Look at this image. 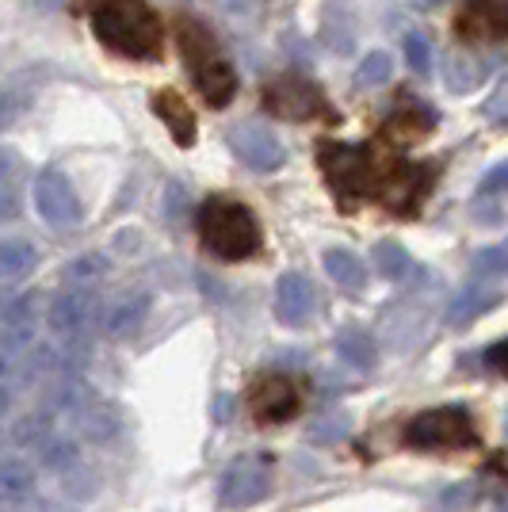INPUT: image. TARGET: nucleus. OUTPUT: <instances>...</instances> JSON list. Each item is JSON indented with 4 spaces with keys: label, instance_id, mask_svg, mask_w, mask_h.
<instances>
[{
    "label": "nucleus",
    "instance_id": "1",
    "mask_svg": "<svg viewBox=\"0 0 508 512\" xmlns=\"http://www.w3.org/2000/svg\"><path fill=\"white\" fill-rule=\"evenodd\" d=\"M92 31L107 50L134 58V62L157 58L165 46V27L146 0H96Z\"/></svg>",
    "mask_w": 508,
    "mask_h": 512
},
{
    "label": "nucleus",
    "instance_id": "2",
    "mask_svg": "<svg viewBox=\"0 0 508 512\" xmlns=\"http://www.w3.org/2000/svg\"><path fill=\"white\" fill-rule=\"evenodd\" d=\"M176 31H180V54L188 62V73L199 88V96L211 107H226L237 92V73L226 62L222 46L214 43V35H207V27L195 20H180Z\"/></svg>",
    "mask_w": 508,
    "mask_h": 512
},
{
    "label": "nucleus",
    "instance_id": "3",
    "mask_svg": "<svg viewBox=\"0 0 508 512\" xmlns=\"http://www.w3.org/2000/svg\"><path fill=\"white\" fill-rule=\"evenodd\" d=\"M199 234L218 260H249L260 249L253 211L233 199H207V207L199 211Z\"/></svg>",
    "mask_w": 508,
    "mask_h": 512
},
{
    "label": "nucleus",
    "instance_id": "4",
    "mask_svg": "<svg viewBox=\"0 0 508 512\" xmlns=\"http://www.w3.org/2000/svg\"><path fill=\"white\" fill-rule=\"evenodd\" d=\"M318 165L325 180L333 184V192L348 203V199H363L375 192V169L379 157L363 146H340V142H321L318 146Z\"/></svg>",
    "mask_w": 508,
    "mask_h": 512
},
{
    "label": "nucleus",
    "instance_id": "5",
    "mask_svg": "<svg viewBox=\"0 0 508 512\" xmlns=\"http://www.w3.org/2000/svg\"><path fill=\"white\" fill-rule=\"evenodd\" d=\"M405 444L417 451H459V448H474L478 444V432H474V421H470L466 409L440 406L409 421Z\"/></svg>",
    "mask_w": 508,
    "mask_h": 512
},
{
    "label": "nucleus",
    "instance_id": "6",
    "mask_svg": "<svg viewBox=\"0 0 508 512\" xmlns=\"http://www.w3.org/2000/svg\"><path fill=\"white\" fill-rule=\"evenodd\" d=\"M100 299H96V291H88V287H69L62 295H54L50 302V310H46V325H50V333L65 344H81L100 325Z\"/></svg>",
    "mask_w": 508,
    "mask_h": 512
},
{
    "label": "nucleus",
    "instance_id": "7",
    "mask_svg": "<svg viewBox=\"0 0 508 512\" xmlns=\"http://www.w3.org/2000/svg\"><path fill=\"white\" fill-rule=\"evenodd\" d=\"M268 490H272V459L268 455H241L222 474L218 497L226 509H253L268 497Z\"/></svg>",
    "mask_w": 508,
    "mask_h": 512
},
{
    "label": "nucleus",
    "instance_id": "8",
    "mask_svg": "<svg viewBox=\"0 0 508 512\" xmlns=\"http://www.w3.org/2000/svg\"><path fill=\"white\" fill-rule=\"evenodd\" d=\"M264 107L276 119H291V123H306V119H333V107L318 92V85L302 81V77H279L264 88Z\"/></svg>",
    "mask_w": 508,
    "mask_h": 512
},
{
    "label": "nucleus",
    "instance_id": "9",
    "mask_svg": "<svg viewBox=\"0 0 508 512\" xmlns=\"http://www.w3.org/2000/svg\"><path fill=\"white\" fill-rule=\"evenodd\" d=\"M375 195L390 211L409 214L424 199V172L405 165L402 157L386 153V157H379V169H375Z\"/></svg>",
    "mask_w": 508,
    "mask_h": 512
},
{
    "label": "nucleus",
    "instance_id": "10",
    "mask_svg": "<svg viewBox=\"0 0 508 512\" xmlns=\"http://www.w3.org/2000/svg\"><path fill=\"white\" fill-rule=\"evenodd\" d=\"M226 142H230V150L237 153V161L249 165L253 172H276L279 165L287 161L283 142H279L264 123H253V119H249V123H237V127L226 134Z\"/></svg>",
    "mask_w": 508,
    "mask_h": 512
},
{
    "label": "nucleus",
    "instance_id": "11",
    "mask_svg": "<svg viewBox=\"0 0 508 512\" xmlns=\"http://www.w3.org/2000/svg\"><path fill=\"white\" fill-rule=\"evenodd\" d=\"M35 207L54 230H73L81 222V199L73 192V184L65 180V172L46 169L35 184Z\"/></svg>",
    "mask_w": 508,
    "mask_h": 512
},
{
    "label": "nucleus",
    "instance_id": "12",
    "mask_svg": "<svg viewBox=\"0 0 508 512\" xmlns=\"http://www.w3.org/2000/svg\"><path fill=\"white\" fill-rule=\"evenodd\" d=\"M249 409L260 425H283L298 413V386L287 375H264L249 394Z\"/></svg>",
    "mask_w": 508,
    "mask_h": 512
},
{
    "label": "nucleus",
    "instance_id": "13",
    "mask_svg": "<svg viewBox=\"0 0 508 512\" xmlns=\"http://www.w3.org/2000/svg\"><path fill=\"white\" fill-rule=\"evenodd\" d=\"M314 306H318V295H314V283L302 272H287L279 276L276 283V318L287 325V329H302L306 321L314 318Z\"/></svg>",
    "mask_w": 508,
    "mask_h": 512
},
{
    "label": "nucleus",
    "instance_id": "14",
    "mask_svg": "<svg viewBox=\"0 0 508 512\" xmlns=\"http://www.w3.org/2000/svg\"><path fill=\"white\" fill-rule=\"evenodd\" d=\"M455 27L463 39H501L508 27L505 0H466Z\"/></svg>",
    "mask_w": 508,
    "mask_h": 512
},
{
    "label": "nucleus",
    "instance_id": "15",
    "mask_svg": "<svg viewBox=\"0 0 508 512\" xmlns=\"http://www.w3.org/2000/svg\"><path fill=\"white\" fill-rule=\"evenodd\" d=\"M493 302H497V287H489L486 279H474L470 287H463V291L451 299V306H447V321H451L455 329H463V325H470L478 314H486Z\"/></svg>",
    "mask_w": 508,
    "mask_h": 512
},
{
    "label": "nucleus",
    "instance_id": "16",
    "mask_svg": "<svg viewBox=\"0 0 508 512\" xmlns=\"http://www.w3.org/2000/svg\"><path fill=\"white\" fill-rule=\"evenodd\" d=\"M153 111L165 119V127H169V134L180 146H191V142H195V115H191V107L184 104V96H176L172 88H165V92H157Z\"/></svg>",
    "mask_w": 508,
    "mask_h": 512
},
{
    "label": "nucleus",
    "instance_id": "17",
    "mask_svg": "<svg viewBox=\"0 0 508 512\" xmlns=\"http://www.w3.org/2000/svg\"><path fill=\"white\" fill-rule=\"evenodd\" d=\"M146 314H149L146 291H134V295H127V299H119L111 310H107V318H104L107 337H130V333L142 325Z\"/></svg>",
    "mask_w": 508,
    "mask_h": 512
},
{
    "label": "nucleus",
    "instance_id": "18",
    "mask_svg": "<svg viewBox=\"0 0 508 512\" xmlns=\"http://www.w3.org/2000/svg\"><path fill=\"white\" fill-rule=\"evenodd\" d=\"M35 467L27 459H0V501L23 505L35 493Z\"/></svg>",
    "mask_w": 508,
    "mask_h": 512
},
{
    "label": "nucleus",
    "instance_id": "19",
    "mask_svg": "<svg viewBox=\"0 0 508 512\" xmlns=\"http://www.w3.org/2000/svg\"><path fill=\"white\" fill-rule=\"evenodd\" d=\"M486 77V62L474 58L470 50H451L444 62V81L451 92H474Z\"/></svg>",
    "mask_w": 508,
    "mask_h": 512
},
{
    "label": "nucleus",
    "instance_id": "20",
    "mask_svg": "<svg viewBox=\"0 0 508 512\" xmlns=\"http://www.w3.org/2000/svg\"><path fill=\"white\" fill-rule=\"evenodd\" d=\"M321 264H325V272H329V279H333L337 287H344V291H363L367 272H363V264L356 253H348V249H325Z\"/></svg>",
    "mask_w": 508,
    "mask_h": 512
},
{
    "label": "nucleus",
    "instance_id": "21",
    "mask_svg": "<svg viewBox=\"0 0 508 512\" xmlns=\"http://www.w3.org/2000/svg\"><path fill=\"white\" fill-rule=\"evenodd\" d=\"M39 268V249L23 237L0 241V276L4 279H23Z\"/></svg>",
    "mask_w": 508,
    "mask_h": 512
},
{
    "label": "nucleus",
    "instance_id": "22",
    "mask_svg": "<svg viewBox=\"0 0 508 512\" xmlns=\"http://www.w3.org/2000/svg\"><path fill=\"white\" fill-rule=\"evenodd\" d=\"M39 455H43L46 467L58 470V474H69L73 467H81V448H77V440H73V436H65V432H54V428L43 436Z\"/></svg>",
    "mask_w": 508,
    "mask_h": 512
},
{
    "label": "nucleus",
    "instance_id": "23",
    "mask_svg": "<svg viewBox=\"0 0 508 512\" xmlns=\"http://www.w3.org/2000/svg\"><path fill=\"white\" fill-rule=\"evenodd\" d=\"M424 134H432V115L428 111H402L386 119V138L394 142H417Z\"/></svg>",
    "mask_w": 508,
    "mask_h": 512
},
{
    "label": "nucleus",
    "instance_id": "24",
    "mask_svg": "<svg viewBox=\"0 0 508 512\" xmlns=\"http://www.w3.org/2000/svg\"><path fill=\"white\" fill-rule=\"evenodd\" d=\"M337 352L352 363V367H371L375 356H379V352H375V341H371L367 333H360V329H344L337 337Z\"/></svg>",
    "mask_w": 508,
    "mask_h": 512
},
{
    "label": "nucleus",
    "instance_id": "25",
    "mask_svg": "<svg viewBox=\"0 0 508 512\" xmlns=\"http://www.w3.org/2000/svg\"><path fill=\"white\" fill-rule=\"evenodd\" d=\"M375 268L386 279H402L413 268V256L405 253V245H398V241H379L375 245Z\"/></svg>",
    "mask_w": 508,
    "mask_h": 512
},
{
    "label": "nucleus",
    "instance_id": "26",
    "mask_svg": "<svg viewBox=\"0 0 508 512\" xmlns=\"http://www.w3.org/2000/svg\"><path fill=\"white\" fill-rule=\"evenodd\" d=\"M100 276H107V256L104 253H85L77 256L69 268H65V279L73 287H85V283H96Z\"/></svg>",
    "mask_w": 508,
    "mask_h": 512
},
{
    "label": "nucleus",
    "instance_id": "27",
    "mask_svg": "<svg viewBox=\"0 0 508 512\" xmlns=\"http://www.w3.org/2000/svg\"><path fill=\"white\" fill-rule=\"evenodd\" d=\"M390 73H394V62H390V54L375 50V54H367V58L360 62V69H356V85H363V88L386 85V81H390Z\"/></svg>",
    "mask_w": 508,
    "mask_h": 512
},
{
    "label": "nucleus",
    "instance_id": "28",
    "mask_svg": "<svg viewBox=\"0 0 508 512\" xmlns=\"http://www.w3.org/2000/svg\"><path fill=\"white\" fill-rule=\"evenodd\" d=\"M405 62H409L413 73H421V77L432 73V43L424 39L421 31H409L405 35Z\"/></svg>",
    "mask_w": 508,
    "mask_h": 512
},
{
    "label": "nucleus",
    "instance_id": "29",
    "mask_svg": "<svg viewBox=\"0 0 508 512\" xmlns=\"http://www.w3.org/2000/svg\"><path fill=\"white\" fill-rule=\"evenodd\" d=\"M474 279H486V283H497V279L505 276V249L501 245H489L482 253L474 256Z\"/></svg>",
    "mask_w": 508,
    "mask_h": 512
},
{
    "label": "nucleus",
    "instance_id": "30",
    "mask_svg": "<svg viewBox=\"0 0 508 512\" xmlns=\"http://www.w3.org/2000/svg\"><path fill=\"white\" fill-rule=\"evenodd\" d=\"M16 115H20V96L0 88V130L12 127V119H16Z\"/></svg>",
    "mask_w": 508,
    "mask_h": 512
},
{
    "label": "nucleus",
    "instance_id": "31",
    "mask_svg": "<svg viewBox=\"0 0 508 512\" xmlns=\"http://www.w3.org/2000/svg\"><path fill=\"white\" fill-rule=\"evenodd\" d=\"M505 176H508V169L505 165H493V169H489V176L486 180H482V199H486V195H501L505 192Z\"/></svg>",
    "mask_w": 508,
    "mask_h": 512
},
{
    "label": "nucleus",
    "instance_id": "32",
    "mask_svg": "<svg viewBox=\"0 0 508 512\" xmlns=\"http://www.w3.org/2000/svg\"><path fill=\"white\" fill-rule=\"evenodd\" d=\"M16 169H20V153L8 150V146H0V184H4Z\"/></svg>",
    "mask_w": 508,
    "mask_h": 512
},
{
    "label": "nucleus",
    "instance_id": "33",
    "mask_svg": "<svg viewBox=\"0 0 508 512\" xmlns=\"http://www.w3.org/2000/svg\"><path fill=\"white\" fill-rule=\"evenodd\" d=\"M16 214H20V203H16V195L0 192V222H12Z\"/></svg>",
    "mask_w": 508,
    "mask_h": 512
},
{
    "label": "nucleus",
    "instance_id": "34",
    "mask_svg": "<svg viewBox=\"0 0 508 512\" xmlns=\"http://www.w3.org/2000/svg\"><path fill=\"white\" fill-rule=\"evenodd\" d=\"M486 360H489V367H493V371L501 375V371H505V341H497V344H493V348H489V352H486Z\"/></svg>",
    "mask_w": 508,
    "mask_h": 512
},
{
    "label": "nucleus",
    "instance_id": "35",
    "mask_svg": "<svg viewBox=\"0 0 508 512\" xmlns=\"http://www.w3.org/2000/svg\"><path fill=\"white\" fill-rule=\"evenodd\" d=\"M505 88H501V92H497V100H493V104H489V115H493V119H497V123H505Z\"/></svg>",
    "mask_w": 508,
    "mask_h": 512
},
{
    "label": "nucleus",
    "instance_id": "36",
    "mask_svg": "<svg viewBox=\"0 0 508 512\" xmlns=\"http://www.w3.org/2000/svg\"><path fill=\"white\" fill-rule=\"evenodd\" d=\"M8 409H12V390L0 383V421H4V413H8Z\"/></svg>",
    "mask_w": 508,
    "mask_h": 512
},
{
    "label": "nucleus",
    "instance_id": "37",
    "mask_svg": "<svg viewBox=\"0 0 508 512\" xmlns=\"http://www.w3.org/2000/svg\"><path fill=\"white\" fill-rule=\"evenodd\" d=\"M417 4H424V8H436V4H440V0H417Z\"/></svg>",
    "mask_w": 508,
    "mask_h": 512
}]
</instances>
